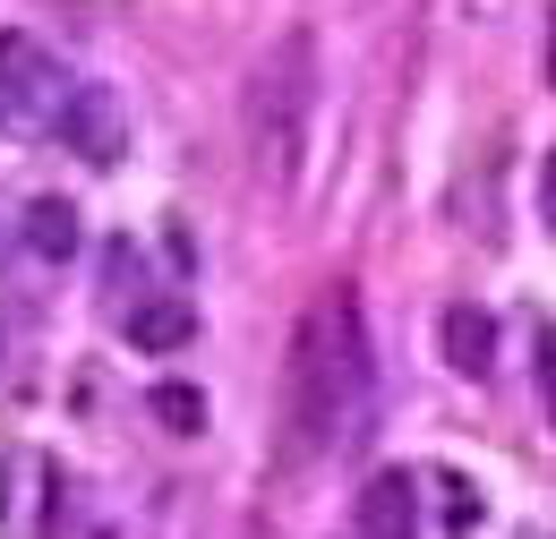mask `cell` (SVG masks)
Wrapping results in <instances>:
<instances>
[{"mask_svg": "<svg viewBox=\"0 0 556 539\" xmlns=\"http://www.w3.org/2000/svg\"><path fill=\"white\" fill-rule=\"evenodd\" d=\"M540 77L556 86V9H548V35H540Z\"/></svg>", "mask_w": 556, "mask_h": 539, "instance_id": "obj_13", "label": "cell"}, {"mask_svg": "<svg viewBox=\"0 0 556 539\" xmlns=\"http://www.w3.org/2000/svg\"><path fill=\"white\" fill-rule=\"evenodd\" d=\"M61 68L35 35H0V129H43L61 112Z\"/></svg>", "mask_w": 556, "mask_h": 539, "instance_id": "obj_3", "label": "cell"}, {"mask_svg": "<svg viewBox=\"0 0 556 539\" xmlns=\"http://www.w3.org/2000/svg\"><path fill=\"white\" fill-rule=\"evenodd\" d=\"M146 411H154L172 437H198V428H206V394H198V386H180V377H163V386L146 394Z\"/></svg>", "mask_w": 556, "mask_h": 539, "instance_id": "obj_9", "label": "cell"}, {"mask_svg": "<svg viewBox=\"0 0 556 539\" xmlns=\"http://www.w3.org/2000/svg\"><path fill=\"white\" fill-rule=\"evenodd\" d=\"M445 488H454V497H445V523H454V531H471V523H480V497H471V479H445Z\"/></svg>", "mask_w": 556, "mask_h": 539, "instance_id": "obj_10", "label": "cell"}, {"mask_svg": "<svg viewBox=\"0 0 556 539\" xmlns=\"http://www.w3.org/2000/svg\"><path fill=\"white\" fill-rule=\"evenodd\" d=\"M26 249H35V258H70L77 249V205L70 198H35L26 205Z\"/></svg>", "mask_w": 556, "mask_h": 539, "instance_id": "obj_8", "label": "cell"}, {"mask_svg": "<svg viewBox=\"0 0 556 539\" xmlns=\"http://www.w3.org/2000/svg\"><path fill=\"white\" fill-rule=\"evenodd\" d=\"M540 386H548V411H556V326L540 335Z\"/></svg>", "mask_w": 556, "mask_h": 539, "instance_id": "obj_12", "label": "cell"}, {"mask_svg": "<svg viewBox=\"0 0 556 539\" xmlns=\"http://www.w3.org/2000/svg\"><path fill=\"white\" fill-rule=\"evenodd\" d=\"M198 342V309L189 300H138L129 309V351H189Z\"/></svg>", "mask_w": 556, "mask_h": 539, "instance_id": "obj_7", "label": "cell"}, {"mask_svg": "<svg viewBox=\"0 0 556 539\" xmlns=\"http://www.w3.org/2000/svg\"><path fill=\"white\" fill-rule=\"evenodd\" d=\"M0 514H9V488H0Z\"/></svg>", "mask_w": 556, "mask_h": 539, "instance_id": "obj_14", "label": "cell"}, {"mask_svg": "<svg viewBox=\"0 0 556 539\" xmlns=\"http://www.w3.org/2000/svg\"><path fill=\"white\" fill-rule=\"evenodd\" d=\"M437 351H445V368H454V377H471V386H480L488 368H496V309L454 300V309L437 317Z\"/></svg>", "mask_w": 556, "mask_h": 539, "instance_id": "obj_6", "label": "cell"}, {"mask_svg": "<svg viewBox=\"0 0 556 539\" xmlns=\"http://www.w3.org/2000/svg\"><path fill=\"white\" fill-rule=\"evenodd\" d=\"M308 103H317V43L291 26L275 52L257 61V77H249V137H257V163H266L275 180H291V154H300Z\"/></svg>", "mask_w": 556, "mask_h": 539, "instance_id": "obj_2", "label": "cell"}, {"mask_svg": "<svg viewBox=\"0 0 556 539\" xmlns=\"http://www.w3.org/2000/svg\"><path fill=\"white\" fill-rule=\"evenodd\" d=\"M351 514H359V539H419V479H412V472L359 479Z\"/></svg>", "mask_w": 556, "mask_h": 539, "instance_id": "obj_5", "label": "cell"}, {"mask_svg": "<svg viewBox=\"0 0 556 539\" xmlns=\"http://www.w3.org/2000/svg\"><path fill=\"white\" fill-rule=\"evenodd\" d=\"M540 223H548V231H556V146H548V154H540Z\"/></svg>", "mask_w": 556, "mask_h": 539, "instance_id": "obj_11", "label": "cell"}, {"mask_svg": "<svg viewBox=\"0 0 556 539\" xmlns=\"http://www.w3.org/2000/svg\"><path fill=\"white\" fill-rule=\"evenodd\" d=\"M52 129H61V146H77L86 163H112L129 137H121V95L112 86H70L61 95V112H52Z\"/></svg>", "mask_w": 556, "mask_h": 539, "instance_id": "obj_4", "label": "cell"}, {"mask_svg": "<svg viewBox=\"0 0 556 539\" xmlns=\"http://www.w3.org/2000/svg\"><path fill=\"white\" fill-rule=\"evenodd\" d=\"M359 403H368V326H359V291L334 283L282 351V463L326 454Z\"/></svg>", "mask_w": 556, "mask_h": 539, "instance_id": "obj_1", "label": "cell"}]
</instances>
